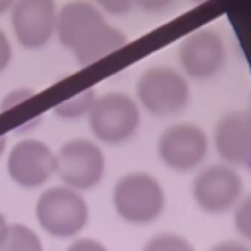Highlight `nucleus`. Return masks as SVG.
Returning <instances> with one entry per match:
<instances>
[{
  "instance_id": "f257e3e1",
  "label": "nucleus",
  "mask_w": 251,
  "mask_h": 251,
  "mask_svg": "<svg viewBox=\"0 0 251 251\" xmlns=\"http://www.w3.org/2000/svg\"><path fill=\"white\" fill-rule=\"evenodd\" d=\"M55 33L76 63L86 67L126 45V35L112 27L102 12L86 0H73L57 10Z\"/></svg>"
},
{
  "instance_id": "f03ea898",
  "label": "nucleus",
  "mask_w": 251,
  "mask_h": 251,
  "mask_svg": "<svg viewBox=\"0 0 251 251\" xmlns=\"http://www.w3.org/2000/svg\"><path fill=\"white\" fill-rule=\"evenodd\" d=\"M112 204L120 220L131 226L153 224L165 210L167 198L161 182L145 171L122 175L112 190Z\"/></svg>"
},
{
  "instance_id": "7ed1b4c3",
  "label": "nucleus",
  "mask_w": 251,
  "mask_h": 251,
  "mask_svg": "<svg viewBox=\"0 0 251 251\" xmlns=\"http://www.w3.org/2000/svg\"><path fill=\"white\" fill-rule=\"evenodd\" d=\"M135 102L157 118L178 116L190 104V84L186 76L173 67H149L135 82Z\"/></svg>"
},
{
  "instance_id": "20e7f679",
  "label": "nucleus",
  "mask_w": 251,
  "mask_h": 251,
  "mask_svg": "<svg viewBox=\"0 0 251 251\" xmlns=\"http://www.w3.org/2000/svg\"><path fill=\"white\" fill-rule=\"evenodd\" d=\"M88 129L104 145L127 143L141 126V108L126 92H106L94 98L88 114Z\"/></svg>"
},
{
  "instance_id": "39448f33",
  "label": "nucleus",
  "mask_w": 251,
  "mask_h": 251,
  "mask_svg": "<svg viewBox=\"0 0 251 251\" xmlns=\"http://www.w3.org/2000/svg\"><path fill=\"white\" fill-rule=\"evenodd\" d=\"M88 204L82 192L65 184L45 188L35 204V218L41 229L55 239H73L88 224Z\"/></svg>"
},
{
  "instance_id": "423d86ee",
  "label": "nucleus",
  "mask_w": 251,
  "mask_h": 251,
  "mask_svg": "<svg viewBox=\"0 0 251 251\" xmlns=\"http://www.w3.org/2000/svg\"><path fill=\"white\" fill-rule=\"evenodd\" d=\"M55 157H57L55 175L69 188H75L78 192L92 190L104 178L106 157L102 147L92 139L73 137L59 147Z\"/></svg>"
},
{
  "instance_id": "0eeeda50",
  "label": "nucleus",
  "mask_w": 251,
  "mask_h": 251,
  "mask_svg": "<svg viewBox=\"0 0 251 251\" xmlns=\"http://www.w3.org/2000/svg\"><path fill=\"white\" fill-rule=\"evenodd\" d=\"M192 200L206 214H226L243 196V178L235 167L214 163L198 169L192 178Z\"/></svg>"
},
{
  "instance_id": "6e6552de",
  "label": "nucleus",
  "mask_w": 251,
  "mask_h": 251,
  "mask_svg": "<svg viewBox=\"0 0 251 251\" xmlns=\"http://www.w3.org/2000/svg\"><path fill=\"white\" fill-rule=\"evenodd\" d=\"M210 149L208 133L192 122H176L157 139L161 163L175 173H190L204 165Z\"/></svg>"
},
{
  "instance_id": "1a4fd4ad",
  "label": "nucleus",
  "mask_w": 251,
  "mask_h": 251,
  "mask_svg": "<svg viewBox=\"0 0 251 251\" xmlns=\"http://www.w3.org/2000/svg\"><path fill=\"white\" fill-rule=\"evenodd\" d=\"M10 24L16 41L25 49H39L55 35V0H16L10 8Z\"/></svg>"
},
{
  "instance_id": "9d476101",
  "label": "nucleus",
  "mask_w": 251,
  "mask_h": 251,
  "mask_svg": "<svg viewBox=\"0 0 251 251\" xmlns=\"http://www.w3.org/2000/svg\"><path fill=\"white\" fill-rule=\"evenodd\" d=\"M57 171L53 149L39 139H22L10 149L8 175L22 188H39Z\"/></svg>"
},
{
  "instance_id": "9b49d317",
  "label": "nucleus",
  "mask_w": 251,
  "mask_h": 251,
  "mask_svg": "<svg viewBox=\"0 0 251 251\" xmlns=\"http://www.w3.org/2000/svg\"><path fill=\"white\" fill-rule=\"evenodd\" d=\"M212 143L222 163L251 169V106L226 112L214 126Z\"/></svg>"
},
{
  "instance_id": "f8f14e48",
  "label": "nucleus",
  "mask_w": 251,
  "mask_h": 251,
  "mask_svg": "<svg viewBox=\"0 0 251 251\" xmlns=\"http://www.w3.org/2000/svg\"><path fill=\"white\" fill-rule=\"evenodd\" d=\"M178 63L184 76L210 80L226 65V45L216 31L198 29L180 43Z\"/></svg>"
},
{
  "instance_id": "ddd939ff",
  "label": "nucleus",
  "mask_w": 251,
  "mask_h": 251,
  "mask_svg": "<svg viewBox=\"0 0 251 251\" xmlns=\"http://www.w3.org/2000/svg\"><path fill=\"white\" fill-rule=\"evenodd\" d=\"M0 251H43V243L25 224H6L0 229Z\"/></svg>"
},
{
  "instance_id": "4468645a",
  "label": "nucleus",
  "mask_w": 251,
  "mask_h": 251,
  "mask_svg": "<svg viewBox=\"0 0 251 251\" xmlns=\"http://www.w3.org/2000/svg\"><path fill=\"white\" fill-rule=\"evenodd\" d=\"M94 98H96L94 88H86V90H82V92L71 96L69 100L57 104L53 110H55V114H57L59 118H63V120H76V118L88 114V110H90Z\"/></svg>"
},
{
  "instance_id": "2eb2a0df",
  "label": "nucleus",
  "mask_w": 251,
  "mask_h": 251,
  "mask_svg": "<svg viewBox=\"0 0 251 251\" xmlns=\"http://www.w3.org/2000/svg\"><path fill=\"white\" fill-rule=\"evenodd\" d=\"M141 251H196V247L180 233L175 231H161L153 235Z\"/></svg>"
},
{
  "instance_id": "dca6fc26",
  "label": "nucleus",
  "mask_w": 251,
  "mask_h": 251,
  "mask_svg": "<svg viewBox=\"0 0 251 251\" xmlns=\"http://www.w3.org/2000/svg\"><path fill=\"white\" fill-rule=\"evenodd\" d=\"M233 227L241 241L251 243V194L241 196L233 208Z\"/></svg>"
},
{
  "instance_id": "f3484780",
  "label": "nucleus",
  "mask_w": 251,
  "mask_h": 251,
  "mask_svg": "<svg viewBox=\"0 0 251 251\" xmlns=\"http://www.w3.org/2000/svg\"><path fill=\"white\" fill-rule=\"evenodd\" d=\"M35 92H33V88H16V90H12V92H8L6 96H4V100L0 102V112H6V110H10L12 106H16V104H22L24 100H27V98H31Z\"/></svg>"
},
{
  "instance_id": "a211bd4d",
  "label": "nucleus",
  "mask_w": 251,
  "mask_h": 251,
  "mask_svg": "<svg viewBox=\"0 0 251 251\" xmlns=\"http://www.w3.org/2000/svg\"><path fill=\"white\" fill-rule=\"evenodd\" d=\"M94 4L114 16H122V14H127L133 6V0H94Z\"/></svg>"
},
{
  "instance_id": "6ab92c4d",
  "label": "nucleus",
  "mask_w": 251,
  "mask_h": 251,
  "mask_svg": "<svg viewBox=\"0 0 251 251\" xmlns=\"http://www.w3.org/2000/svg\"><path fill=\"white\" fill-rule=\"evenodd\" d=\"M67 251H108V247L94 237H76Z\"/></svg>"
},
{
  "instance_id": "aec40b11",
  "label": "nucleus",
  "mask_w": 251,
  "mask_h": 251,
  "mask_svg": "<svg viewBox=\"0 0 251 251\" xmlns=\"http://www.w3.org/2000/svg\"><path fill=\"white\" fill-rule=\"evenodd\" d=\"M208 251H251V247H249V243H245L241 239H224V241L214 243Z\"/></svg>"
},
{
  "instance_id": "412c9836",
  "label": "nucleus",
  "mask_w": 251,
  "mask_h": 251,
  "mask_svg": "<svg viewBox=\"0 0 251 251\" xmlns=\"http://www.w3.org/2000/svg\"><path fill=\"white\" fill-rule=\"evenodd\" d=\"M10 61H12V45L8 35L0 29V73L10 65Z\"/></svg>"
},
{
  "instance_id": "4be33fe9",
  "label": "nucleus",
  "mask_w": 251,
  "mask_h": 251,
  "mask_svg": "<svg viewBox=\"0 0 251 251\" xmlns=\"http://www.w3.org/2000/svg\"><path fill=\"white\" fill-rule=\"evenodd\" d=\"M171 4L173 0H133V6H139L145 12H161Z\"/></svg>"
},
{
  "instance_id": "5701e85b",
  "label": "nucleus",
  "mask_w": 251,
  "mask_h": 251,
  "mask_svg": "<svg viewBox=\"0 0 251 251\" xmlns=\"http://www.w3.org/2000/svg\"><path fill=\"white\" fill-rule=\"evenodd\" d=\"M14 2L16 0H0V16L6 14V12H10V8L14 6Z\"/></svg>"
},
{
  "instance_id": "b1692460",
  "label": "nucleus",
  "mask_w": 251,
  "mask_h": 251,
  "mask_svg": "<svg viewBox=\"0 0 251 251\" xmlns=\"http://www.w3.org/2000/svg\"><path fill=\"white\" fill-rule=\"evenodd\" d=\"M6 135H0V157H2V153H4V149H6Z\"/></svg>"
},
{
  "instance_id": "393cba45",
  "label": "nucleus",
  "mask_w": 251,
  "mask_h": 251,
  "mask_svg": "<svg viewBox=\"0 0 251 251\" xmlns=\"http://www.w3.org/2000/svg\"><path fill=\"white\" fill-rule=\"evenodd\" d=\"M4 226H6V220H4V214H2V212H0V229H2V227H4Z\"/></svg>"
},
{
  "instance_id": "a878e982",
  "label": "nucleus",
  "mask_w": 251,
  "mask_h": 251,
  "mask_svg": "<svg viewBox=\"0 0 251 251\" xmlns=\"http://www.w3.org/2000/svg\"><path fill=\"white\" fill-rule=\"evenodd\" d=\"M192 2H204V0H192Z\"/></svg>"
}]
</instances>
